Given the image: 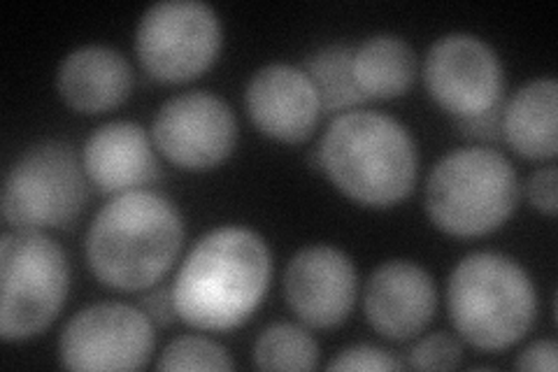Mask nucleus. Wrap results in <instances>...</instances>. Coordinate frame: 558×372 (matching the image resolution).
Wrapping results in <instances>:
<instances>
[{
    "label": "nucleus",
    "mask_w": 558,
    "mask_h": 372,
    "mask_svg": "<svg viewBox=\"0 0 558 372\" xmlns=\"http://www.w3.org/2000/svg\"><path fill=\"white\" fill-rule=\"evenodd\" d=\"M270 277L264 236L247 226H217L191 247L174 275V310L198 331H231L264 303Z\"/></svg>",
    "instance_id": "f257e3e1"
},
{
    "label": "nucleus",
    "mask_w": 558,
    "mask_h": 372,
    "mask_svg": "<svg viewBox=\"0 0 558 372\" xmlns=\"http://www.w3.org/2000/svg\"><path fill=\"white\" fill-rule=\"evenodd\" d=\"M184 219L168 196L151 189L117 193L86 228L84 254L105 287L149 289L178 259Z\"/></svg>",
    "instance_id": "f03ea898"
},
{
    "label": "nucleus",
    "mask_w": 558,
    "mask_h": 372,
    "mask_svg": "<svg viewBox=\"0 0 558 372\" xmlns=\"http://www.w3.org/2000/svg\"><path fill=\"white\" fill-rule=\"evenodd\" d=\"M322 172L344 196L389 207L414 189L418 152L398 119L377 110H349L328 123L317 147Z\"/></svg>",
    "instance_id": "7ed1b4c3"
},
{
    "label": "nucleus",
    "mask_w": 558,
    "mask_h": 372,
    "mask_svg": "<svg viewBox=\"0 0 558 372\" xmlns=\"http://www.w3.org/2000/svg\"><path fill=\"white\" fill-rule=\"evenodd\" d=\"M447 305L459 335L477 349H508L535 322L537 296L533 279L508 254L473 252L449 275Z\"/></svg>",
    "instance_id": "20e7f679"
},
{
    "label": "nucleus",
    "mask_w": 558,
    "mask_h": 372,
    "mask_svg": "<svg viewBox=\"0 0 558 372\" xmlns=\"http://www.w3.org/2000/svg\"><path fill=\"white\" fill-rule=\"evenodd\" d=\"M517 201V170L492 147L453 149L430 168L426 180L430 221L457 238L492 233L512 217Z\"/></svg>",
    "instance_id": "39448f33"
},
{
    "label": "nucleus",
    "mask_w": 558,
    "mask_h": 372,
    "mask_svg": "<svg viewBox=\"0 0 558 372\" xmlns=\"http://www.w3.org/2000/svg\"><path fill=\"white\" fill-rule=\"evenodd\" d=\"M70 289L63 247L43 230L0 236V338L22 343L40 335L61 312Z\"/></svg>",
    "instance_id": "423d86ee"
},
{
    "label": "nucleus",
    "mask_w": 558,
    "mask_h": 372,
    "mask_svg": "<svg viewBox=\"0 0 558 372\" xmlns=\"http://www.w3.org/2000/svg\"><path fill=\"white\" fill-rule=\"evenodd\" d=\"M86 172L63 140L31 145L10 166L0 209L14 228H65L86 203Z\"/></svg>",
    "instance_id": "0eeeda50"
},
{
    "label": "nucleus",
    "mask_w": 558,
    "mask_h": 372,
    "mask_svg": "<svg viewBox=\"0 0 558 372\" xmlns=\"http://www.w3.org/2000/svg\"><path fill=\"white\" fill-rule=\"evenodd\" d=\"M221 20L203 0H159L140 16L135 51L147 73L161 82H184L215 63Z\"/></svg>",
    "instance_id": "6e6552de"
},
{
    "label": "nucleus",
    "mask_w": 558,
    "mask_h": 372,
    "mask_svg": "<svg viewBox=\"0 0 558 372\" xmlns=\"http://www.w3.org/2000/svg\"><path fill=\"white\" fill-rule=\"evenodd\" d=\"M154 343V322L143 308L102 300L68 319L59 359L70 370H140L147 365Z\"/></svg>",
    "instance_id": "1a4fd4ad"
},
{
    "label": "nucleus",
    "mask_w": 558,
    "mask_h": 372,
    "mask_svg": "<svg viewBox=\"0 0 558 372\" xmlns=\"http://www.w3.org/2000/svg\"><path fill=\"white\" fill-rule=\"evenodd\" d=\"M433 100L453 119L475 117L505 103V70L496 49L475 33L440 35L424 59Z\"/></svg>",
    "instance_id": "9d476101"
},
{
    "label": "nucleus",
    "mask_w": 558,
    "mask_h": 372,
    "mask_svg": "<svg viewBox=\"0 0 558 372\" xmlns=\"http://www.w3.org/2000/svg\"><path fill=\"white\" fill-rule=\"evenodd\" d=\"M151 140L170 164L186 170H209L233 154L238 119L221 96L191 88L170 96L156 110Z\"/></svg>",
    "instance_id": "9b49d317"
},
{
    "label": "nucleus",
    "mask_w": 558,
    "mask_h": 372,
    "mask_svg": "<svg viewBox=\"0 0 558 372\" xmlns=\"http://www.w3.org/2000/svg\"><path fill=\"white\" fill-rule=\"evenodd\" d=\"M354 261L333 244H307L284 268V296L293 314L312 328L340 326L354 308Z\"/></svg>",
    "instance_id": "f8f14e48"
},
{
    "label": "nucleus",
    "mask_w": 558,
    "mask_h": 372,
    "mask_svg": "<svg viewBox=\"0 0 558 372\" xmlns=\"http://www.w3.org/2000/svg\"><path fill=\"white\" fill-rule=\"evenodd\" d=\"M438 308L433 275L408 259L379 263L363 289L368 324L389 340H410L422 333Z\"/></svg>",
    "instance_id": "ddd939ff"
},
{
    "label": "nucleus",
    "mask_w": 558,
    "mask_h": 372,
    "mask_svg": "<svg viewBox=\"0 0 558 372\" xmlns=\"http://www.w3.org/2000/svg\"><path fill=\"white\" fill-rule=\"evenodd\" d=\"M244 108L260 133L289 145L310 137L324 112L312 80L291 63L258 68L244 88Z\"/></svg>",
    "instance_id": "4468645a"
},
{
    "label": "nucleus",
    "mask_w": 558,
    "mask_h": 372,
    "mask_svg": "<svg viewBox=\"0 0 558 372\" xmlns=\"http://www.w3.org/2000/svg\"><path fill=\"white\" fill-rule=\"evenodd\" d=\"M82 168L86 180L112 196L145 189L161 175L151 133L129 119L105 121L89 133L82 147Z\"/></svg>",
    "instance_id": "2eb2a0df"
},
{
    "label": "nucleus",
    "mask_w": 558,
    "mask_h": 372,
    "mask_svg": "<svg viewBox=\"0 0 558 372\" xmlns=\"http://www.w3.org/2000/svg\"><path fill=\"white\" fill-rule=\"evenodd\" d=\"M57 88L68 108L98 115L129 98L133 68L117 47L82 45L68 51L59 63Z\"/></svg>",
    "instance_id": "dca6fc26"
},
{
    "label": "nucleus",
    "mask_w": 558,
    "mask_h": 372,
    "mask_svg": "<svg viewBox=\"0 0 558 372\" xmlns=\"http://www.w3.org/2000/svg\"><path fill=\"white\" fill-rule=\"evenodd\" d=\"M558 84L554 77H535L502 105V137L526 158H554L558 152L556 123Z\"/></svg>",
    "instance_id": "f3484780"
},
{
    "label": "nucleus",
    "mask_w": 558,
    "mask_h": 372,
    "mask_svg": "<svg viewBox=\"0 0 558 372\" xmlns=\"http://www.w3.org/2000/svg\"><path fill=\"white\" fill-rule=\"evenodd\" d=\"M352 70L365 98H396L414 82L416 55L400 35L375 33L354 49Z\"/></svg>",
    "instance_id": "a211bd4d"
},
{
    "label": "nucleus",
    "mask_w": 558,
    "mask_h": 372,
    "mask_svg": "<svg viewBox=\"0 0 558 372\" xmlns=\"http://www.w3.org/2000/svg\"><path fill=\"white\" fill-rule=\"evenodd\" d=\"M354 47L347 43L322 45L303 59V70L317 88L322 110L326 112H349L356 110L365 98L354 80Z\"/></svg>",
    "instance_id": "6ab92c4d"
},
{
    "label": "nucleus",
    "mask_w": 558,
    "mask_h": 372,
    "mask_svg": "<svg viewBox=\"0 0 558 372\" xmlns=\"http://www.w3.org/2000/svg\"><path fill=\"white\" fill-rule=\"evenodd\" d=\"M252 357L260 370H312L319 363V343L299 324L277 322L258 333Z\"/></svg>",
    "instance_id": "aec40b11"
},
{
    "label": "nucleus",
    "mask_w": 558,
    "mask_h": 372,
    "mask_svg": "<svg viewBox=\"0 0 558 372\" xmlns=\"http://www.w3.org/2000/svg\"><path fill=\"white\" fill-rule=\"evenodd\" d=\"M159 370H233L235 361L229 349L201 335H180L166 345L159 361Z\"/></svg>",
    "instance_id": "412c9836"
},
{
    "label": "nucleus",
    "mask_w": 558,
    "mask_h": 372,
    "mask_svg": "<svg viewBox=\"0 0 558 372\" xmlns=\"http://www.w3.org/2000/svg\"><path fill=\"white\" fill-rule=\"evenodd\" d=\"M463 361V347L451 333L435 331L416 340L410 349L408 365L414 370H453Z\"/></svg>",
    "instance_id": "4be33fe9"
},
{
    "label": "nucleus",
    "mask_w": 558,
    "mask_h": 372,
    "mask_svg": "<svg viewBox=\"0 0 558 372\" xmlns=\"http://www.w3.org/2000/svg\"><path fill=\"white\" fill-rule=\"evenodd\" d=\"M405 363L396 353L375 345H352L338 351L326 370H403Z\"/></svg>",
    "instance_id": "5701e85b"
},
{
    "label": "nucleus",
    "mask_w": 558,
    "mask_h": 372,
    "mask_svg": "<svg viewBox=\"0 0 558 372\" xmlns=\"http://www.w3.org/2000/svg\"><path fill=\"white\" fill-rule=\"evenodd\" d=\"M523 191H526L529 203L537 212L554 217L558 209V170H556V166H545V168L533 170L529 175L526 184H523Z\"/></svg>",
    "instance_id": "b1692460"
},
{
    "label": "nucleus",
    "mask_w": 558,
    "mask_h": 372,
    "mask_svg": "<svg viewBox=\"0 0 558 372\" xmlns=\"http://www.w3.org/2000/svg\"><path fill=\"white\" fill-rule=\"evenodd\" d=\"M502 105L505 103L496 105V108L486 110L482 115H475V117L453 119V123H457V129L468 137L484 140V143H494V140L502 137Z\"/></svg>",
    "instance_id": "393cba45"
},
{
    "label": "nucleus",
    "mask_w": 558,
    "mask_h": 372,
    "mask_svg": "<svg viewBox=\"0 0 558 372\" xmlns=\"http://www.w3.org/2000/svg\"><path fill=\"white\" fill-rule=\"evenodd\" d=\"M140 308L151 319L154 326H170L178 316L172 300V289L168 287H154L143 298H140Z\"/></svg>",
    "instance_id": "a878e982"
},
{
    "label": "nucleus",
    "mask_w": 558,
    "mask_h": 372,
    "mask_svg": "<svg viewBox=\"0 0 558 372\" xmlns=\"http://www.w3.org/2000/svg\"><path fill=\"white\" fill-rule=\"evenodd\" d=\"M517 370H547L556 372L558 368V347L554 340H535L526 349L519 351L514 361Z\"/></svg>",
    "instance_id": "bb28decb"
}]
</instances>
